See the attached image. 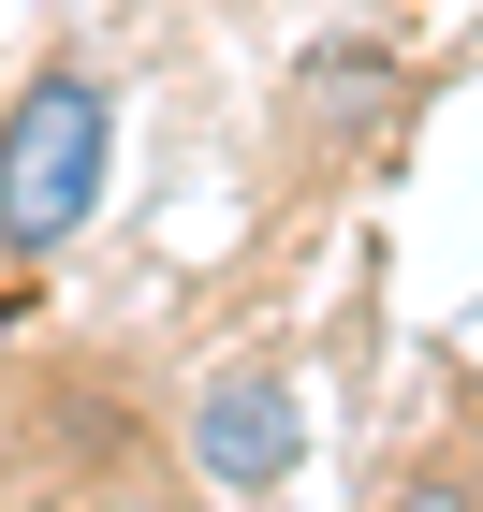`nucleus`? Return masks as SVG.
Wrapping results in <instances>:
<instances>
[{"mask_svg":"<svg viewBox=\"0 0 483 512\" xmlns=\"http://www.w3.org/2000/svg\"><path fill=\"white\" fill-rule=\"evenodd\" d=\"M103 176H118V88L88 74V59H44L0 103V249L15 264H59L103 220Z\"/></svg>","mask_w":483,"mask_h":512,"instance_id":"1","label":"nucleus"},{"mask_svg":"<svg viewBox=\"0 0 483 512\" xmlns=\"http://www.w3.org/2000/svg\"><path fill=\"white\" fill-rule=\"evenodd\" d=\"M293 454H308V395H293V366H220V381L191 395V469L220 483V498H264Z\"/></svg>","mask_w":483,"mask_h":512,"instance_id":"2","label":"nucleus"},{"mask_svg":"<svg viewBox=\"0 0 483 512\" xmlns=\"http://www.w3.org/2000/svg\"><path fill=\"white\" fill-rule=\"evenodd\" d=\"M366 88H396V59H381V44H322V59H308V103H322L337 132L366 118Z\"/></svg>","mask_w":483,"mask_h":512,"instance_id":"3","label":"nucleus"},{"mask_svg":"<svg viewBox=\"0 0 483 512\" xmlns=\"http://www.w3.org/2000/svg\"><path fill=\"white\" fill-rule=\"evenodd\" d=\"M381 512H469V498H454V483H410V498H381Z\"/></svg>","mask_w":483,"mask_h":512,"instance_id":"4","label":"nucleus"}]
</instances>
